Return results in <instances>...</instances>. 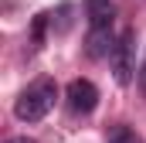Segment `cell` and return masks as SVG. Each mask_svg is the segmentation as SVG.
<instances>
[{"mask_svg":"<svg viewBox=\"0 0 146 143\" xmlns=\"http://www.w3.org/2000/svg\"><path fill=\"white\" fill-rule=\"evenodd\" d=\"M112 48H115L112 27H92V34H88V55L92 58H106V55H112Z\"/></svg>","mask_w":146,"mask_h":143,"instance_id":"5","label":"cell"},{"mask_svg":"<svg viewBox=\"0 0 146 143\" xmlns=\"http://www.w3.org/2000/svg\"><path fill=\"white\" fill-rule=\"evenodd\" d=\"M109 61H112V75H115V82H119V85H129L133 75H136V34H133V31H126V34L115 41Z\"/></svg>","mask_w":146,"mask_h":143,"instance_id":"2","label":"cell"},{"mask_svg":"<svg viewBox=\"0 0 146 143\" xmlns=\"http://www.w3.org/2000/svg\"><path fill=\"white\" fill-rule=\"evenodd\" d=\"M54 99H58V85H54L51 78H41V82L27 85V89L17 96L14 116H17L21 123H37V119L48 116V109L54 106Z\"/></svg>","mask_w":146,"mask_h":143,"instance_id":"1","label":"cell"},{"mask_svg":"<svg viewBox=\"0 0 146 143\" xmlns=\"http://www.w3.org/2000/svg\"><path fill=\"white\" fill-rule=\"evenodd\" d=\"M68 106H72V112H92V109L99 106V89L88 82V78H75V82H68Z\"/></svg>","mask_w":146,"mask_h":143,"instance_id":"3","label":"cell"},{"mask_svg":"<svg viewBox=\"0 0 146 143\" xmlns=\"http://www.w3.org/2000/svg\"><path fill=\"white\" fill-rule=\"evenodd\" d=\"M139 82H143V89H146V58H143V65H139Z\"/></svg>","mask_w":146,"mask_h":143,"instance_id":"6","label":"cell"},{"mask_svg":"<svg viewBox=\"0 0 146 143\" xmlns=\"http://www.w3.org/2000/svg\"><path fill=\"white\" fill-rule=\"evenodd\" d=\"M85 10H88V24L92 27H112V17H115V3L112 0H88Z\"/></svg>","mask_w":146,"mask_h":143,"instance_id":"4","label":"cell"},{"mask_svg":"<svg viewBox=\"0 0 146 143\" xmlns=\"http://www.w3.org/2000/svg\"><path fill=\"white\" fill-rule=\"evenodd\" d=\"M7 143H34V140H27V136H14V140H7Z\"/></svg>","mask_w":146,"mask_h":143,"instance_id":"7","label":"cell"}]
</instances>
